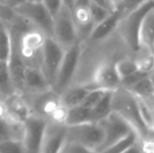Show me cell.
<instances>
[{
    "instance_id": "44dd1931",
    "label": "cell",
    "mask_w": 154,
    "mask_h": 153,
    "mask_svg": "<svg viewBox=\"0 0 154 153\" xmlns=\"http://www.w3.org/2000/svg\"><path fill=\"white\" fill-rule=\"evenodd\" d=\"M112 91L113 90H106L105 93L101 98V100L91 108L92 122L99 123L100 121L106 118L112 111Z\"/></svg>"
},
{
    "instance_id": "60d3db41",
    "label": "cell",
    "mask_w": 154,
    "mask_h": 153,
    "mask_svg": "<svg viewBox=\"0 0 154 153\" xmlns=\"http://www.w3.org/2000/svg\"><path fill=\"white\" fill-rule=\"evenodd\" d=\"M0 96H2V94H1V93H0ZM0 102H1V100H0Z\"/></svg>"
},
{
    "instance_id": "f35d334b",
    "label": "cell",
    "mask_w": 154,
    "mask_h": 153,
    "mask_svg": "<svg viewBox=\"0 0 154 153\" xmlns=\"http://www.w3.org/2000/svg\"><path fill=\"white\" fill-rule=\"evenodd\" d=\"M148 77H149V79H150L151 83H152V85H153V87H154V67L150 70V72H149Z\"/></svg>"
},
{
    "instance_id": "ba28073f",
    "label": "cell",
    "mask_w": 154,
    "mask_h": 153,
    "mask_svg": "<svg viewBox=\"0 0 154 153\" xmlns=\"http://www.w3.org/2000/svg\"><path fill=\"white\" fill-rule=\"evenodd\" d=\"M65 49L53 37H46L42 47L40 69L46 78L47 82L53 86L61 64Z\"/></svg>"
},
{
    "instance_id": "52a82bcc",
    "label": "cell",
    "mask_w": 154,
    "mask_h": 153,
    "mask_svg": "<svg viewBox=\"0 0 154 153\" xmlns=\"http://www.w3.org/2000/svg\"><path fill=\"white\" fill-rule=\"evenodd\" d=\"M53 38L64 49H67L78 41H81L78 36L71 10L64 4L59 10V12L54 16Z\"/></svg>"
},
{
    "instance_id": "7402d4cb",
    "label": "cell",
    "mask_w": 154,
    "mask_h": 153,
    "mask_svg": "<svg viewBox=\"0 0 154 153\" xmlns=\"http://www.w3.org/2000/svg\"><path fill=\"white\" fill-rule=\"evenodd\" d=\"M16 92V88L11 76L8 60H0V93L8 96Z\"/></svg>"
},
{
    "instance_id": "9a60e30c",
    "label": "cell",
    "mask_w": 154,
    "mask_h": 153,
    "mask_svg": "<svg viewBox=\"0 0 154 153\" xmlns=\"http://www.w3.org/2000/svg\"><path fill=\"white\" fill-rule=\"evenodd\" d=\"M61 105L60 94L54 89H46L42 91L35 102V109L38 111L40 116L51 118L53 112Z\"/></svg>"
},
{
    "instance_id": "7c38bea8",
    "label": "cell",
    "mask_w": 154,
    "mask_h": 153,
    "mask_svg": "<svg viewBox=\"0 0 154 153\" xmlns=\"http://www.w3.org/2000/svg\"><path fill=\"white\" fill-rule=\"evenodd\" d=\"M66 137V125L47 121L41 152H60Z\"/></svg>"
},
{
    "instance_id": "d590c367",
    "label": "cell",
    "mask_w": 154,
    "mask_h": 153,
    "mask_svg": "<svg viewBox=\"0 0 154 153\" xmlns=\"http://www.w3.org/2000/svg\"><path fill=\"white\" fill-rule=\"evenodd\" d=\"M25 0H3L4 4L5 5H8V8H16L17 5H19V4H21L22 2H24Z\"/></svg>"
},
{
    "instance_id": "d4e9b609",
    "label": "cell",
    "mask_w": 154,
    "mask_h": 153,
    "mask_svg": "<svg viewBox=\"0 0 154 153\" xmlns=\"http://www.w3.org/2000/svg\"><path fill=\"white\" fill-rule=\"evenodd\" d=\"M127 89L137 98H146L151 94H154V87L148 76L144 77L140 81L134 83L133 85L127 87Z\"/></svg>"
},
{
    "instance_id": "484cf974",
    "label": "cell",
    "mask_w": 154,
    "mask_h": 153,
    "mask_svg": "<svg viewBox=\"0 0 154 153\" xmlns=\"http://www.w3.org/2000/svg\"><path fill=\"white\" fill-rule=\"evenodd\" d=\"M12 48V35L8 27L0 21V60H8Z\"/></svg>"
},
{
    "instance_id": "1f68e13d",
    "label": "cell",
    "mask_w": 154,
    "mask_h": 153,
    "mask_svg": "<svg viewBox=\"0 0 154 153\" xmlns=\"http://www.w3.org/2000/svg\"><path fill=\"white\" fill-rule=\"evenodd\" d=\"M41 2L53 17L59 12V10L63 5L62 0H41Z\"/></svg>"
},
{
    "instance_id": "ffe728a7",
    "label": "cell",
    "mask_w": 154,
    "mask_h": 153,
    "mask_svg": "<svg viewBox=\"0 0 154 153\" xmlns=\"http://www.w3.org/2000/svg\"><path fill=\"white\" fill-rule=\"evenodd\" d=\"M92 122L91 118V108H88L83 105H77L67 108L66 118L64 124L66 126L84 124V123Z\"/></svg>"
},
{
    "instance_id": "4fadbf2b",
    "label": "cell",
    "mask_w": 154,
    "mask_h": 153,
    "mask_svg": "<svg viewBox=\"0 0 154 153\" xmlns=\"http://www.w3.org/2000/svg\"><path fill=\"white\" fill-rule=\"evenodd\" d=\"M93 87L106 90H114L121 86V78L112 62L103 63L97 68L93 76Z\"/></svg>"
},
{
    "instance_id": "f546056e",
    "label": "cell",
    "mask_w": 154,
    "mask_h": 153,
    "mask_svg": "<svg viewBox=\"0 0 154 153\" xmlns=\"http://www.w3.org/2000/svg\"><path fill=\"white\" fill-rule=\"evenodd\" d=\"M106 89H102V88H91L89 90V92L87 93V96H85L84 101L82 102L81 105L88 108H92L103 96V94L105 93Z\"/></svg>"
},
{
    "instance_id": "836d02e7",
    "label": "cell",
    "mask_w": 154,
    "mask_h": 153,
    "mask_svg": "<svg viewBox=\"0 0 154 153\" xmlns=\"http://www.w3.org/2000/svg\"><path fill=\"white\" fill-rule=\"evenodd\" d=\"M91 2H94V3L99 4V5L103 6V8H107V10H109L110 12H113V11H116L113 8V6H112V3L110 0H90Z\"/></svg>"
},
{
    "instance_id": "cb8c5ba5",
    "label": "cell",
    "mask_w": 154,
    "mask_h": 153,
    "mask_svg": "<svg viewBox=\"0 0 154 153\" xmlns=\"http://www.w3.org/2000/svg\"><path fill=\"white\" fill-rule=\"evenodd\" d=\"M135 55L136 58L134 60L136 62L138 70L149 74V72L154 67V54L151 51V49L140 46V50Z\"/></svg>"
},
{
    "instance_id": "603a6c76",
    "label": "cell",
    "mask_w": 154,
    "mask_h": 153,
    "mask_svg": "<svg viewBox=\"0 0 154 153\" xmlns=\"http://www.w3.org/2000/svg\"><path fill=\"white\" fill-rule=\"evenodd\" d=\"M138 136L134 130H131L127 135H125L116 143L111 145L105 150V153H127L128 150L138 141Z\"/></svg>"
},
{
    "instance_id": "8d00e7d4",
    "label": "cell",
    "mask_w": 154,
    "mask_h": 153,
    "mask_svg": "<svg viewBox=\"0 0 154 153\" xmlns=\"http://www.w3.org/2000/svg\"><path fill=\"white\" fill-rule=\"evenodd\" d=\"M75 0H62L63 4L66 5L68 8H70V10H72L73 5H75Z\"/></svg>"
},
{
    "instance_id": "ab89813d",
    "label": "cell",
    "mask_w": 154,
    "mask_h": 153,
    "mask_svg": "<svg viewBox=\"0 0 154 153\" xmlns=\"http://www.w3.org/2000/svg\"><path fill=\"white\" fill-rule=\"evenodd\" d=\"M151 51L154 54V43H153V46H152V48H151Z\"/></svg>"
},
{
    "instance_id": "8fae6325",
    "label": "cell",
    "mask_w": 154,
    "mask_h": 153,
    "mask_svg": "<svg viewBox=\"0 0 154 153\" xmlns=\"http://www.w3.org/2000/svg\"><path fill=\"white\" fill-rule=\"evenodd\" d=\"M89 2L90 0H75L71 10L80 40L89 37L94 26L89 14Z\"/></svg>"
},
{
    "instance_id": "83f0119b",
    "label": "cell",
    "mask_w": 154,
    "mask_h": 153,
    "mask_svg": "<svg viewBox=\"0 0 154 153\" xmlns=\"http://www.w3.org/2000/svg\"><path fill=\"white\" fill-rule=\"evenodd\" d=\"M111 13L112 12H110L109 10L94 3V2H89V14L94 25L100 23L101 21H103L105 18H107Z\"/></svg>"
},
{
    "instance_id": "30bf717a",
    "label": "cell",
    "mask_w": 154,
    "mask_h": 153,
    "mask_svg": "<svg viewBox=\"0 0 154 153\" xmlns=\"http://www.w3.org/2000/svg\"><path fill=\"white\" fill-rule=\"evenodd\" d=\"M46 125L47 121L40 115H31L23 121L22 144L25 152H41Z\"/></svg>"
},
{
    "instance_id": "f1b7e54d",
    "label": "cell",
    "mask_w": 154,
    "mask_h": 153,
    "mask_svg": "<svg viewBox=\"0 0 154 153\" xmlns=\"http://www.w3.org/2000/svg\"><path fill=\"white\" fill-rule=\"evenodd\" d=\"M0 152L4 153H22L25 152L22 141L18 139H5L0 141Z\"/></svg>"
},
{
    "instance_id": "e575fe53",
    "label": "cell",
    "mask_w": 154,
    "mask_h": 153,
    "mask_svg": "<svg viewBox=\"0 0 154 153\" xmlns=\"http://www.w3.org/2000/svg\"><path fill=\"white\" fill-rule=\"evenodd\" d=\"M145 101V103L147 104V106L149 107V109L151 110L152 115L154 116V94H151L149 96H146V98H140Z\"/></svg>"
},
{
    "instance_id": "d6a6232c",
    "label": "cell",
    "mask_w": 154,
    "mask_h": 153,
    "mask_svg": "<svg viewBox=\"0 0 154 153\" xmlns=\"http://www.w3.org/2000/svg\"><path fill=\"white\" fill-rule=\"evenodd\" d=\"M143 1H144V0H124L121 8H123L124 12L127 13V12H129V11H131L132 8H136V6L140 3H142Z\"/></svg>"
},
{
    "instance_id": "74e56055",
    "label": "cell",
    "mask_w": 154,
    "mask_h": 153,
    "mask_svg": "<svg viewBox=\"0 0 154 153\" xmlns=\"http://www.w3.org/2000/svg\"><path fill=\"white\" fill-rule=\"evenodd\" d=\"M110 1H111L113 8H114V10H116V8H121V6H122V3H123L124 0H110Z\"/></svg>"
},
{
    "instance_id": "6da1fadb",
    "label": "cell",
    "mask_w": 154,
    "mask_h": 153,
    "mask_svg": "<svg viewBox=\"0 0 154 153\" xmlns=\"http://www.w3.org/2000/svg\"><path fill=\"white\" fill-rule=\"evenodd\" d=\"M112 111L121 115L137 134L140 141L153 139V133L147 128L138 109L135 96L122 85L112 91Z\"/></svg>"
},
{
    "instance_id": "9c48e42d",
    "label": "cell",
    "mask_w": 154,
    "mask_h": 153,
    "mask_svg": "<svg viewBox=\"0 0 154 153\" xmlns=\"http://www.w3.org/2000/svg\"><path fill=\"white\" fill-rule=\"evenodd\" d=\"M99 124L101 125L104 131L103 143H102L101 147L97 150V152L102 153L105 151L108 147H110L114 143H116L119 139H121L125 135H127L131 130H133L131 128V126L124 120L122 116L119 115L114 111H111L106 118L100 121Z\"/></svg>"
},
{
    "instance_id": "d6986e66",
    "label": "cell",
    "mask_w": 154,
    "mask_h": 153,
    "mask_svg": "<svg viewBox=\"0 0 154 153\" xmlns=\"http://www.w3.org/2000/svg\"><path fill=\"white\" fill-rule=\"evenodd\" d=\"M140 46L151 49L154 43V8L146 14L140 29Z\"/></svg>"
},
{
    "instance_id": "3957f363",
    "label": "cell",
    "mask_w": 154,
    "mask_h": 153,
    "mask_svg": "<svg viewBox=\"0 0 154 153\" xmlns=\"http://www.w3.org/2000/svg\"><path fill=\"white\" fill-rule=\"evenodd\" d=\"M13 10L18 16L31 22L36 29H40L47 37H53L54 17L38 0H25Z\"/></svg>"
},
{
    "instance_id": "ac0fdd59",
    "label": "cell",
    "mask_w": 154,
    "mask_h": 153,
    "mask_svg": "<svg viewBox=\"0 0 154 153\" xmlns=\"http://www.w3.org/2000/svg\"><path fill=\"white\" fill-rule=\"evenodd\" d=\"M89 88L88 86H68L63 92L60 93V100H61V104L64 105L66 108L72 106H77V105L82 104L84 101L85 96L89 92Z\"/></svg>"
},
{
    "instance_id": "5b68a950",
    "label": "cell",
    "mask_w": 154,
    "mask_h": 153,
    "mask_svg": "<svg viewBox=\"0 0 154 153\" xmlns=\"http://www.w3.org/2000/svg\"><path fill=\"white\" fill-rule=\"evenodd\" d=\"M103 139L104 131L99 123L89 122L66 126L65 142H75L81 144L92 152H97L103 143Z\"/></svg>"
},
{
    "instance_id": "8992f818",
    "label": "cell",
    "mask_w": 154,
    "mask_h": 153,
    "mask_svg": "<svg viewBox=\"0 0 154 153\" xmlns=\"http://www.w3.org/2000/svg\"><path fill=\"white\" fill-rule=\"evenodd\" d=\"M81 54V41H78L77 43L65 49L61 64H60L59 69H58L57 77H56L55 82L51 86L53 89L59 94L70 85L71 80L77 72Z\"/></svg>"
},
{
    "instance_id": "277c9868",
    "label": "cell",
    "mask_w": 154,
    "mask_h": 153,
    "mask_svg": "<svg viewBox=\"0 0 154 153\" xmlns=\"http://www.w3.org/2000/svg\"><path fill=\"white\" fill-rule=\"evenodd\" d=\"M47 36L38 29L24 31L18 38V50L25 66L39 67L41 65V55L45 38Z\"/></svg>"
},
{
    "instance_id": "4316f807",
    "label": "cell",
    "mask_w": 154,
    "mask_h": 153,
    "mask_svg": "<svg viewBox=\"0 0 154 153\" xmlns=\"http://www.w3.org/2000/svg\"><path fill=\"white\" fill-rule=\"evenodd\" d=\"M114 65H116V69L118 72L121 80L123 78L133 74L136 70H138L136 62L134 59H121L118 62H116Z\"/></svg>"
},
{
    "instance_id": "2e32d148",
    "label": "cell",
    "mask_w": 154,
    "mask_h": 153,
    "mask_svg": "<svg viewBox=\"0 0 154 153\" xmlns=\"http://www.w3.org/2000/svg\"><path fill=\"white\" fill-rule=\"evenodd\" d=\"M49 84L46 78L43 75L42 70L39 67L26 66L23 75V88L32 91H44L48 89Z\"/></svg>"
},
{
    "instance_id": "e0dca14e",
    "label": "cell",
    "mask_w": 154,
    "mask_h": 153,
    "mask_svg": "<svg viewBox=\"0 0 154 153\" xmlns=\"http://www.w3.org/2000/svg\"><path fill=\"white\" fill-rule=\"evenodd\" d=\"M4 103H5L8 115L14 120L23 122L27 116L32 115L31 109H29V105L26 104V102L20 96H18L16 92L6 96V100Z\"/></svg>"
},
{
    "instance_id": "5bb4252c",
    "label": "cell",
    "mask_w": 154,
    "mask_h": 153,
    "mask_svg": "<svg viewBox=\"0 0 154 153\" xmlns=\"http://www.w3.org/2000/svg\"><path fill=\"white\" fill-rule=\"evenodd\" d=\"M124 14H125V12L123 11L122 8H119L116 11H113L107 18H105L103 21H101L100 23L93 26L88 39L90 41H93V42H97V41L107 39L116 31V26H118L119 22L124 16Z\"/></svg>"
},
{
    "instance_id": "b9f144b4",
    "label": "cell",
    "mask_w": 154,
    "mask_h": 153,
    "mask_svg": "<svg viewBox=\"0 0 154 153\" xmlns=\"http://www.w3.org/2000/svg\"><path fill=\"white\" fill-rule=\"evenodd\" d=\"M38 1H41V0H38Z\"/></svg>"
},
{
    "instance_id": "4dcf8cb0",
    "label": "cell",
    "mask_w": 154,
    "mask_h": 153,
    "mask_svg": "<svg viewBox=\"0 0 154 153\" xmlns=\"http://www.w3.org/2000/svg\"><path fill=\"white\" fill-rule=\"evenodd\" d=\"M146 76H148V74L140 72V70H136V72H134L133 74L123 78V79L121 80V85L127 88V87H129V86L133 85L134 83H136V82L140 81V79H143V78L146 77Z\"/></svg>"
},
{
    "instance_id": "7a4b0ae2",
    "label": "cell",
    "mask_w": 154,
    "mask_h": 153,
    "mask_svg": "<svg viewBox=\"0 0 154 153\" xmlns=\"http://www.w3.org/2000/svg\"><path fill=\"white\" fill-rule=\"evenodd\" d=\"M153 8L154 0H144L136 8L125 13L116 26V32H118L124 44L133 54H136L140 48V29L143 19Z\"/></svg>"
}]
</instances>
